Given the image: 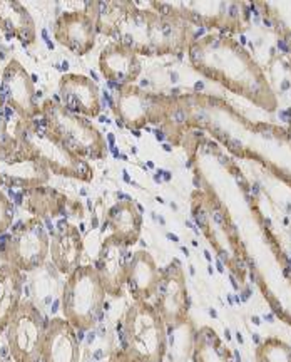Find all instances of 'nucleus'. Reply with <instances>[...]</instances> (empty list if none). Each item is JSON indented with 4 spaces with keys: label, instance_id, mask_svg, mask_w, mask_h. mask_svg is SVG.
Returning a JSON list of instances; mask_svg holds the SVG:
<instances>
[{
    "label": "nucleus",
    "instance_id": "39448f33",
    "mask_svg": "<svg viewBox=\"0 0 291 362\" xmlns=\"http://www.w3.org/2000/svg\"><path fill=\"white\" fill-rule=\"evenodd\" d=\"M40 116L45 119L51 133L74 155L85 161H97L106 158V138L88 117L72 115L54 99H45L42 103Z\"/></svg>",
    "mask_w": 291,
    "mask_h": 362
},
{
    "label": "nucleus",
    "instance_id": "cd10ccee",
    "mask_svg": "<svg viewBox=\"0 0 291 362\" xmlns=\"http://www.w3.org/2000/svg\"><path fill=\"white\" fill-rule=\"evenodd\" d=\"M13 205L7 194L0 189V235H4L12 226Z\"/></svg>",
    "mask_w": 291,
    "mask_h": 362
},
{
    "label": "nucleus",
    "instance_id": "6ab92c4d",
    "mask_svg": "<svg viewBox=\"0 0 291 362\" xmlns=\"http://www.w3.org/2000/svg\"><path fill=\"white\" fill-rule=\"evenodd\" d=\"M84 257V238L76 225L64 221L54 230L51 237L49 259L64 275H69L79 269Z\"/></svg>",
    "mask_w": 291,
    "mask_h": 362
},
{
    "label": "nucleus",
    "instance_id": "f03ea898",
    "mask_svg": "<svg viewBox=\"0 0 291 362\" xmlns=\"http://www.w3.org/2000/svg\"><path fill=\"white\" fill-rule=\"evenodd\" d=\"M188 59L193 69L204 78L244 98L260 110L273 112L278 107V98L265 71L230 35L208 34L194 39L188 49Z\"/></svg>",
    "mask_w": 291,
    "mask_h": 362
},
{
    "label": "nucleus",
    "instance_id": "9b49d317",
    "mask_svg": "<svg viewBox=\"0 0 291 362\" xmlns=\"http://www.w3.org/2000/svg\"><path fill=\"white\" fill-rule=\"evenodd\" d=\"M154 309L159 312L167 327H181L189 319V292L183 265L172 260L161 269L158 288L153 297Z\"/></svg>",
    "mask_w": 291,
    "mask_h": 362
},
{
    "label": "nucleus",
    "instance_id": "f257e3e1",
    "mask_svg": "<svg viewBox=\"0 0 291 362\" xmlns=\"http://www.w3.org/2000/svg\"><path fill=\"white\" fill-rule=\"evenodd\" d=\"M97 33L106 34L138 56H179L194 40L189 22L151 4L141 8L133 2H88Z\"/></svg>",
    "mask_w": 291,
    "mask_h": 362
},
{
    "label": "nucleus",
    "instance_id": "dca6fc26",
    "mask_svg": "<svg viewBox=\"0 0 291 362\" xmlns=\"http://www.w3.org/2000/svg\"><path fill=\"white\" fill-rule=\"evenodd\" d=\"M97 29L85 11L64 12L54 24V39L77 56H85L94 49Z\"/></svg>",
    "mask_w": 291,
    "mask_h": 362
},
{
    "label": "nucleus",
    "instance_id": "412c9836",
    "mask_svg": "<svg viewBox=\"0 0 291 362\" xmlns=\"http://www.w3.org/2000/svg\"><path fill=\"white\" fill-rule=\"evenodd\" d=\"M22 205L32 216L45 220L69 214L77 208V202L71 200L66 193L56 188L39 185V187L27 188L22 192Z\"/></svg>",
    "mask_w": 291,
    "mask_h": 362
},
{
    "label": "nucleus",
    "instance_id": "20e7f679",
    "mask_svg": "<svg viewBox=\"0 0 291 362\" xmlns=\"http://www.w3.org/2000/svg\"><path fill=\"white\" fill-rule=\"evenodd\" d=\"M124 351L139 362H165L167 325L151 302H133L122 315Z\"/></svg>",
    "mask_w": 291,
    "mask_h": 362
},
{
    "label": "nucleus",
    "instance_id": "aec40b11",
    "mask_svg": "<svg viewBox=\"0 0 291 362\" xmlns=\"http://www.w3.org/2000/svg\"><path fill=\"white\" fill-rule=\"evenodd\" d=\"M161 269L149 252L138 250L133 253L127 270L126 287L134 302H149L156 292Z\"/></svg>",
    "mask_w": 291,
    "mask_h": 362
},
{
    "label": "nucleus",
    "instance_id": "423d86ee",
    "mask_svg": "<svg viewBox=\"0 0 291 362\" xmlns=\"http://www.w3.org/2000/svg\"><path fill=\"white\" fill-rule=\"evenodd\" d=\"M106 296L94 267L81 265L64 284L61 297L62 319L79 332L94 329L102 315Z\"/></svg>",
    "mask_w": 291,
    "mask_h": 362
},
{
    "label": "nucleus",
    "instance_id": "f3484780",
    "mask_svg": "<svg viewBox=\"0 0 291 362\" xmlns=\"http://www.w3.org/2000/svg\"><path fill=\"white\" fill-rule=\"evenodd\" d=\"M102 78L117 89L133 86L141 74V59L134 51L119 42H111L99 54Z\"/></svg>",
    "mask_w": 291,
    "mask_h": 362
},
{
    "label": "nucleus",
    "instance_id": "0eeeda50",
    "mask_svg": "<svg viewBox=\"0 0 291 362\" xmlns=\"http://www.w3.org/2000/svg\"><path fill=\"white\" fill-rule=\"evenodd\" d=\"M51 235L44 220L30 216L11 230L0 243V260L6 265L24 272L37 270L49 259Z\"/></svg>",
    "mask_w": 291,
    "mask_h": 362
},
{
    "label": "nucleus",
    "instance_id": "ddd939ff",
    "mask_svg": "<svg viewBox=\"0 0 291 362\" xmlns=\"http://www.w3.org/2000/svg\"><path fill=\"white\" fill-rule=\"evenodd\" d=\"M0 89L7 104L16 107L27 119L32 121L40 116V106L37 103L39 94L35 90L34 79L17 59L8 61L4 67Z\"/></svg>",
    "mask_w": 291,
    "mask_h": 362
},
{
    "label": "nucleus",
    "instance_id": "6e6552de",
    "mask_svg": "<svg viewBox=\"0 0 291 362\" xmlns=\"http://www.w3.org/2000/svg\"><path fill=\"white\" fill-rule=\"evenodd\" d=\"M174 107L176 101L171 96L149 93L134 84L119 89L116 98L117 121L129 129H143L146 126L165 123L171 117Z\"/></svg>",
    "mask_w": 291,
    "mask_h": 362
},
{
    "label": "nucleus",
    "instance_id": "393cba45",
    "mask_svg": "<svg viewBox=\"0 0 291 362\" xmlns=\"http://www.w3.org/2000/svg\"><path fill=\"white\" fill-rule=\"evenodd\" d=\"M193 362H236L233 351L226 346L213 327H199L193 336L191 347Z\"/></svg>",
    "mask_w": 291,
    "mask_h": 362
},
{
    "label": "nucleus",
    "instance_id": "4be33fe9",
    "mask_svg": "<svg viewBox=\"0 0 291 362\" xmlns=\"http://www.w3.org/2000/svg\"><path fill=\"white\" fill-rule=\"evenodd\" d=\"M0 33L7 39L20 40L22 45H32L37 40V27L29 8L17 0H0Z\"/></svg>",
    "mask_w": 291,
    "mask_h": 362
},
{
    "label": "nucleus",
    "instance_id": "5701e85b",
    "mask_svg": "<svg viewBox=\"0 0 291 362\" xmlns=\"http://www.w3.org/2000/svg\"><path fill=\"white\" fill-rule=\"evenodd\" d=\"M106 225L111 230V235L131 247L138 243L143 232V214L134 202H117L107 210Z\"/></svg>",
    "mask_w": 291,
    "mask_h": 362
},
{
    "label": "nucleus",
    "instance_id": "b1692460",
    "mask_svg": "<svg viewBox=\"0 0 291 362\" xmlns=\"http://www.w3.org/2000/svg\"><path fill=\"white\" fill-rule=\"evenodd\" d=\"M24 274L11 265H0V334L6 332L8 322L22 304Z\"/></svg>",
    "mask_w": 291,
    "mask_h": 362
},
{
    "label": "nucleus",
    "instance_id": "1a4fd4ad",
    "mask_svg": "<svg viewBox=\"0 0 291 362\" xmlns=\"http://www.w3.org/2000/svg\"><path fill=\"white\" fill-rule=\"evenodd\" d=\"M47 320L30 300H22L8 322L7 347L13 362H39Z\"/></svg>",
    "mask_w": 291,
    "mask_h": 362
},
{
    "label": "nucleus",
    "instance_id": "f8f14e48",
    "mask_svg": "<svg viewBox=\"0 0 291 362\" xmlns=\"http://www.w3.org/2000/svg\"><path fill=\"white\" fill-rule=\"evenodd\" d=\"M131 257L129 247L114 235L102 240L94 269L109 297H121L124 292Z\"/></svg>",
    "mask_w": 291,
    "mask_h": 362
},
{
    "label": "nucleus",
    "instance_id": "bb28decb",
    "mask_svg": "<svg viewBox=\"0 0 291 362\" xmlns=\"http://www.w3.org/2000/svg\"><path fill=\"white\" fill-rule=\"evenodd\" d=\"M256 362H291V346L280 337H268L256 347Z\"/></svg>",
    "mask_w": 291,
    "mask_h": 362
},
{
    "label": "nucleus",
    "instance_id": "7ed1b4c3",
    "mask_svg": "<svg viewBox=\"0 0 291 362\" xmlns=\"http://www.w3.org/2000/svg\"><path fill=\"white\" fill-rule=\"evenodd\" d=\"M20 148L35 161H39L49 173L89 183L94 178V168L67 149L47 128L42 116L32 119L20 138Z\"/></svg>",
    "mask_w": 291,
    "mask_h": 362
},
{
    "label": "nucleus",
    "instance_id": "4468645a",
    "mask_svg": "<svg viewBox=\"0 0 291 362\" xmlns=\"http://www.w3.org/2000/svg\"><path fill=\"white\" fill-rule=\"evenodd\" d=\"M51 173L22 148L0 149V187L34 188L47 185Z\"/></svg>",
    "mask_w": 291,
    "mask_h": 362
},
{
    "label": "nucleus",
    "instance_id": "a211bd4d",
    "mask_svg": "<svg viewBox=\"0 0 291 362\" xmlns=\"http://www.w3.org/2000/svg\"><path fill=\"white\" fill-rule=\"evenodd\" d=\"M39 362H81V346L77 330L66 319L49 320Z\"/></svg>",
    "mask_w": 291,
    "mask_h": 362
},
{
    "label": "nucleus",
    "instance_id": "c85d7f7f",
    "mask_svg": "<svg viewBox=\"0 0 291 362\" xmlns=\"http://www.w3.org/2000/svg\"><path fill=\"white\" fill-rule=\"evenodd\" d=\"M111 362H139V361H136L133 356H129L124 349H121V351H116L114 354H112Z\"/></svg>",
    "mask_w": 291,
    "mask_h": 362
},
{
    "label": "nucleus",
    "instance_id": "a878e982",
    "mask_svg": "<svg viewBox=\"0 0 291 362\" xmlns=\"http://www.w3.org/2000/svg\"><path fill=\"white\" fill-rule=\"evenodd\" d=\"M30 121L7 104L0 89V149L20 148V138Z\"/></svg>",
    "mask_w": 291,
    "mask_h": 362
},
{
    "label": "nucleus",
    "instance_id": "9d476101",
    "mask_svg": "<svg viewBox=\"0 0 291 362\" xmlns=\"http://www.w3.org/2000/svg\"><path fill=\"white\" fill-rule=\"evenodd\" d=\"M176 16L183 17L186 22L204 25L208 29H220L226 33H239L248 22V7L238 2H191V4H158Z\"/></svg>",
    "mask_w": 291,
    "mask_h": 362
},
{
    "label": "nucleus",
    "instance_id": "2eb2a0df",
    "mask_svg": "<svg viewBox=\"0 0 291 362\" xmlns=\"http://www.w3.org/2000/svg\"><path fill=\"white\" fill-rule=\"evenodd\" d=\"M59 96L61 103L72 115L88 117H97L101 115V94L97 84L84 74L67 72L59 79Z\"/></svg>",
    "mask_w": 291,
    "mask_h": 362
}]
</instances>
